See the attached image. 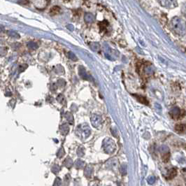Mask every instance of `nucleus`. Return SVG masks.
Listing matches in <instances>:
<instances>
[{
  "mask_svg": "<svg viewBox=\"0 0 186 186\" xmlns=\"http://www.w3.org/2000/svg\"><path fill=\"white\" fill-rule=\"evenodd\" d=\"M28 46L30 49H31V50H35V49L38 48V46L34 42H30L29 44H28Z\"/></svg>",
  "mask_w": 186,
  "mask_h": 186,
  "instance_id": "dca6fc26",
  "label": "nucleus"
},
{
  "mask_svg": "<svg viewBox=\"0 0 186 186\" xmlns=\"http://www.w3.org/2000/svg\"><path fill=\"white\" fill-rule=\"evenodd\" d=\"M18 2L20 3V4H27L28 3V0H20Z\"/></svg>",
  "mask_w": 186,
  "mask_h": 186,
  "instance_id": "4be33fe9",
  "label": "nucleus"
},
{
  "mask_svg": "<svg viewBox=\"0 0 186 186\" xmlns=\"http://www.w3.org/2000/svg\"><path fill=\"white\" fill-rule=\"evenodd\" d=\"M90 128L87 124H82L76 129V134L82 139H86L90 136Z\"/></svg>",
  "mask_w": 186,
  "mask_h": 186,
  "instance_id": "7ed1b4c3",
  "label": "nucleus"
},
{
  "mask_svg": "<svg viewBox=\"0 0 186 186\" xmlns=\"http://www.w3.org/2000/svg\"><path fill=\"white\" fill-rule=\"evenodd\" d=\"M60 11H61V9H60V7H59L58 6H53V7L52 8L51 10H50V14L52 15H56V14H58L60 13Z\"/></svg>",
  "mask_w": 186,
  "mask_h": 186,
  "instance_id": "9b49d317",
  "label": "nucleus"
},
{
  "mask_svg": "<svg viewBox=\"0 0 186 186\" xmlns=\"http://www.w3.org/2000/svg\"><path fill=\"white\" fill-rule=\"evenodd\" d=\"M120 172L122 173V175L126 174V173H127V166H126V165H121V167H120Z\"/></svg>",
  "mask_w": 186,
  "mask_h": 186,
  "instance_id": "f3484780",
  "label": "nucleus"
},
{
  "mask_svg": "<svg viewBox=\"0 0 186 186\" xmlns=\"http://www.w3.org/2000/svg\"><path fill=\"white\" fill-rule=\"evenodd\" d=\"M9 34L11 36H13V37H15V38H19L20 37V36H19V34H17V33L15 32H9Z\"/></svg>",
  "mask_w": 186,
  "mask_h": 186,
  "instance_id": "412c9836",
  "label": "nucleus"
},
{
  "mask_svg": "<svg viewBox=\"0 0 186 186\" xmlns=\"http://www.w3.org/2000/svg\"><path fill=\"white\" fill-rule=\"evenodd\" d=\"M79 74L81 76V77L83 78V79H87V75L86 72H85V69H84V68H83V67L79 68Z\"/></svg>",
  "mask_w": 186,
  "mask_h": 186,
  "instance_id": "f8f14e48",
  "label": "nucleus"
},
{
  "mask_svg": "<svg viewBox=\"0 0 186 186\" xmlns=\"http://www.w3.org/2000/svg\"><path fill=\"white\" fill-rule=\"evenodd\" d=\"M181 12L185 15V17H186V3H184V4H183L182 8H181Z\"/></svg>",
  "mask_w": 186,
  "mask_h": 186,
  "instance_id": "aec40b11",
  "label": "nucleus"
},
{
  "mask_svg": "<svg viewBox=\"0 0 186 186\" xmlns=\"http://www.w3.org/2000/svg\"><path fill=\"white\" fill-rule=\"evenodd\" d=\"M171 26L176 34L183 36L186 34V23L181 17H173L171 21Z\"/></svg>",
  "mask_w": 186,
  "mask_h": 186,
  "instance_id": "f257e3e1",
  "label": "nucleus"
},
{
  "mask_svg": "<svg viewBox=\"0 0 186 186\" xmlns=\"http://www.w3.org/2000/svg\"><path fill=\"white\" fill-rule=\"evenodd\" d=\"M175 130L176 132L181 134V133L185 132L186 131V124L185 123H181V124H177L175 126Z\"/></svg>",
  "mask_w": 186,
  "mask_h": 186,
  "instance_id": "0eeeda50",
  "label": "nucleus"
},
{
  "mask_svg": "<svg viewBox=\"0 0 186 186\" xmlns=\"http://www.w3.org/2000/svg\"><path fill=\"white\" fill-rule=\"evenodd\" d=\"M84 18H85V21L87 23H93V22L94 21V20H95V17H94V15H93V14L89 13H85V17H84Z\"/></svg>",
  "mask_w": 186,
  "mask_h": 186,
  "instance_id": "9d476101",
  "label": "nucleus"
},
{
  "mask_svg": "<svg viewBox=\"0 0 186 186\" xmlns=\"http://www.w3.org/2000/svg\"><path fill=\"white\" fill-rule=\"evenodd\" d=\"M160 152H162V153H167V152H169V148H168L167 146H162L161 147H160Z\"/></svg>",
  "mask_w": 186,
  "mask_h": 186,
  "instance_id": "2eb2a0df",
  "label": "nucleus"
},
{
  "mask_svg": "<svg viewBox=\"0 0 186 186\" xmlns=\"http://www.w3.org/2000/svg\"><path fill=\"white\" fill-rule=\"evenodd\" d=\"M160 5L168 9H173L177 6V0H157Z\"/></svg>",
  "mask_w": 186,
  "mask_h": 186,
  "instance_id": "423d86ee",
  "label": "nucleus"
},
{
  "mask_svg": "<svg viewBox=\"0 0 186 186\" xmlns=\"http://www.w3.org/2000/svg\"><path fill=\"white\" fill-rule=\"evenodd\" d=\"M170 157V153L169 152H167V153H164L162 155V161L164 162H167L169 160Z\"/></svg>",
  "mask_w": 186,
  "mask_h": 186,
  "instance_id": "ddd939ff",
  "label": "nucleus"
},
{
  "mask_svg": "<svg viewBox=\"0 0 186 186\" xmlns=\"http://www.w3.org/2000/svg\"><path fill=\"white\" fill-rule=\"evenodd\" d=\"M147 182L150 185H152V184L155 182V177L154 176H148L147 179Z\"/></svg>",
  "mask_w": 186,
  "mask_h": 186,
  "instance_id": "4468645a",
  "label": "nucleus"
},
{
  "mask_svg": "<svg viewBox=\"0 0 186 186\" xmlns=\"http://www.w3.org/2000/svg\"><path fill=\"white\" fill-rule=\"evenodd\" d=\"M102 147L104 152L106 153L109 154V155L113 153L116 149V145H115V141L109 137H106L104 139Z\"/></svg>",
  "mask_w": 186,
  "mask_h": 186,
  "instance_id": "f03ea898",
  "label": "nucleus"
},
{
  "mask_svg": "<svg viewBox=\"0 0 186 186\" xmlns=\"http://www.w3.org/2000/svg\"><path fill=\"white\" fill-rule=\"evenodd\" d=\"M177 175V170L174 168H172L168 171L167 174V179H173L174 177H176Z\"/></svg>",
  "mask_w": 186,
  "mask_h": 186,
  "instance_id": "6e6552de",
  "label": "nucleus"
},
{
  "mask_svg": "<svg viewBox=\"0 0 186 186\" xmlns=\"http://www.w3.org/2000/svg\"><path fill=\"white\" fill-rule=\"evenodd\" d=\"M68 57H69L71 60H74V61H76V60H77V58L76 57V55L71 52H69V53H68Z\"/></svg>",
  "mask_w": 186,
  "mask_h": 186,
  "instance_id": "6ab92c4d",
  "label": "nucleus"
},
{
  "mask_svg": "<svg viewBox=\"0 0 186 186\" xmlns=\"http://www.w3.org/2000/svg\"><path fill=\"white\" fill-rule=\"evenodd\" d=\"M90 121L95 128L99 129L102 125V119L100 115L97 114H93L90 118Z\"/></svg>",
  "mask_w": 186,
  "mask_h": 186,
  "instance_id": "39448f33",
  "label": "nucleus"
},
{
  "mask_svg": "<svg viewBox=\"0 0 186 186\" xmlns=\"http://www.w3.org/2000/svg\"><path fill=\"white\" fill-rule=\"evenodd\" d=\"M169 115L174 120H180L185 115V111L178 107H174L169 111Z\"/></svg>",
  "mask_w": 186,
  "mask_h": 186,
  "instance_id": "20e7f679",
  "label": "nucleus"
},
{
  "mask_svg": "<svg viewBox=\"0 0 186 186\" xmlns=\"http://www.w3.org/2000/svg\"><path fill=\"white\" fill-rule=\"evenodd\" d=\"M135 97L137 99L138 101H139V102L142 103V104H145V105H148V101L147 99H146V97H144L143 96H141V95H134Z\"/></svg>",
  "mask_w": 186,
  "mask_h": 186,
  "instance_id": "1a4fd4ad",
  "label": "nucleus"
},
{
  "mask_svg": "<svg viewBox=\"0 0 186 186\" xmlns=\"http://www.w3.org/2000/svg\"><path fill=\"white\" fill-rule=\"evenodd\" d=\"M90 46H91L92 49H93V50H98L99 49V45L98 44H96V43L92 44L91 45H90Z\"/></svg>",
  "mask_w": 186,
  "mask_h": 186,
  "instance_id": "a211bd4d",
  "label": "nucleus"
}]
</instances>
